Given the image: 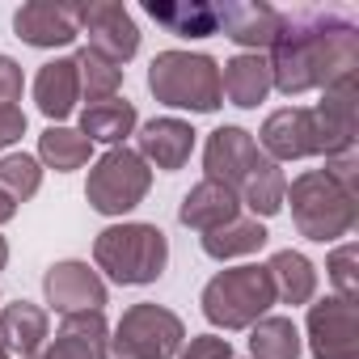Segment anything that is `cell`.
<instances>
[{
  "instance_id": "6da1fadb",
  "label": "cell",
  "mask_w": 359,
  "mask_h": 359,
  "mask_svg": "<svg viewBox=\"0 0 359 359\" xmlns=\"http://www.w3.org/2000/svg\"><path fill=\"white\" fill-rule=\"evenodd\" d=\"M271 89L300 97L359 68V30L338 9H287L271 43Z\"/></svg>"
},
{
  "instance_id": "7a4b0ae2",
  "label": "cell",
  "mask_w": 359,
  "mask_h": 359,
  "mask_svg": "<svg viewBox=\"0 0 359 359\" xmlns=\"http://www.w3.org/2000/svg\"><path fill=\"white\" fill-rule=\"evenodd\" d=\"M93 262L118 287H144L165 275L169 237L156 224H110L93 241Z\"/></svg>"
},
{
  "instance_id": "3957f363",
  "label": "cell",
  "mask_w": 359,
  "mask_h": 359,
  "mask_svg": "<svg viewBox=\"0 0 359 359\" xmlns=\"http://www.w3.org/2000/svg\"><path fill=\"white\" fill-rule=\"evenodd\" d=\"M148 89L161 106L191 114H216L224 106L220 64L199 51H161L148 64Z\"/></svg>"
},
{
  "instance_id": "277c9868",
  "label": "cell",
  "mask_w": 359,
  "mask_h": 359,
  "mask_svg": "<svg viewBox=\"0 0 359 359\" xmlns=\"http://www.w3.org/2000/svg\"><path fill=\"white\" fill-rule=\"evenodd\" d=\"M283 203H292V220H296L300 237H309L317 245H330V241L346 237L355 229V220H359V195L330 182L321 169L300 173L287 187Z\"/></svg>"
},
{
  "instance_id": "5b68a950",
  "label": "cell",
  "mask_w": 359,
  "mask_h": 359,
  "mask_svg": "<svg viewBox=\"0 0 359 359\" xmlns=\"http://www.w3.org/2000/svg\"><path fill=\"white\" fill-rule=\"evenodd\" d=\"M271 304H275V287L266 266H233L203 287V317L220 330H250L254 321L266 317Z\"/></svg>"
},
{
  "instance_id": "8992f818",
  "label": "cell",
  "mask_w": 359,
  "mask_h": 359,
  "mask_svg": "<svg viewBox=\"0 0 359 359\" xmlns=\"http://www.w3.org/2000/svg\"><path fill=\"white\" fill-rule=\"evenodd\" d=\"M148 187H152L148 161H144L135 148L118 144V148H110L106 156H97V165L89 169L85 199H89V208H93L97 216H123V212H131V208L144 203Z\"/></svg>"
},
{
  "instance_id": "52a82bcc",
  "label": "cell",
  "mask_w": 359,
  "mask_h": 359,
  "mask_svg": "<svg viewBox=\"0 0 359 359\" xmlns=\"http://www.w3.org/2000/svg\"><path fill=\"white\" fill-rule=\"evenodd\" d=\"M187 342V325L165 304H131L110 338L114 359H173Z\"/></svg>"
},
{
  "instance_id": "ba28073f",
  "label": "cell",
  "mask_w": 359,
  "mask_h": 359,
  "mask_svg": "<svg viewBox=\"0 0 359 359\" xmlns=\"http://www.w3.org/2000/svg\"><path fill=\"white\" fill-rule=\"evenodd\" d=\"M76 26L89 39V51L106 55L110 64H127L140 51V30L131 22V13L114 0H89V5H76Z\"/></svg>"
},
{
  "instance_id": "9c48e42d",
  "label": "cell",
  "mask_w": 359,
  "mask_h": 359,
  "mask_svg": "<svg viewBox=\"0 0 359 359\" xmlns=\"http://www.w3.org/2000/svg\"><path fill=\"white\" fill-rule=\"evenodd\" d=\"M309 351H313V359H359L355 304H346L338 296L309 304Z\"/></svg>"
},
{
  "instance_id": "30bf717a",
  "label": "cell",
  "mask_w": 359,
  "mask_h": 359,
  "mask_svg": "<svg viewBox=\"0 0 359 359\" xmlns=\"http://www.w3.org/2000/svg\"><path fill=\"white\" fill-rule=\"evenodd\" d=\"M43 296H47V304H51L60 317H72V313H102V304H106V283H102V275H97L89 262L64 258V262H55V266L43 275Z\"/></svg>"
},
{
  "instance_id": "8fae6325",
  "label": "cell",
  "mask_w": 359,
  "mask_h": 359,
  "mask_svg": "<svg viewBox=\"0 0 359 359\" xmlns=\"http://www.w3.org/2000/svg\"><path fill=\"white\" fill-rule=\"evenodd\" d=\"M317 123V140H321V156H338L355 148V72L338 76L334 85H325L321 106L313 110Z\"/></svg>"
},
{
  "instance_id": "7c38bea8",
  "label": "cell",
  "mask_w": 359,
  "mask_h": 359,
  "mask_svg": "<svg viewBox=\"0 0 359 359\" xmlns=\"http://www.w3.org/2000/svg\"><path fill=\"white\" fill-rule=\"evenodd\" d=\"M262 148H266V156L275 165L279 161H300V156H321V140H317L313 110L283 106V110L266 114V123H262Z\"/></svg>"
},
{
  "instance_id": "4fadbf2b",
  "label": "cell",
  "mask_w": 359,
  "mask_h": 359,
  "mask_svg": "<svg viewBox=\"0 0 359 359\" xmlns=\"http://www.w3.org/2000/svg\"><path fill=\"white\" fill-rule=\"evenodd\" d=\"M13 30L30 47H68L81 26H76V5H55V0H30L13 13Z\"/></svg>"
},
{
  "instance_id": "5bb4252c",
  "label": "cell",
  "mask_w": 359,
  "mask_h": 359,
  "mask_svg": "<svg viewBox=\"0 0 359 359\" xmlns=\"http://www.w3.org/2000/svg\"><path fill=\"white\" fill-rule=\"evenodd\" d=\"M254 156H258V144H254L250 131H241V127H216L208 135V148H203L208 182H220V187L237 191L245 169L254 165Z\"/></svg>"
},
{
  "instance_id": "9a60e30c",
  "label": "cell",
  "mask_w": 359,
  "mask_h": 359,
  "mask_svg": "<svg viewBox=\"0 0 359 359\" xmlns=\"http://www.w3.org/2000/svg\"><path fill=\"white\" fill-rule=\"evenodd\" d=\"M195 152V127L182 118H152L140 127V156L165 173L182 169Z\"/></svg>"
},
{
  "instance_id": "2e32d148",
  "label": "cell",
  "mask_w": 359,
  "mask_h": 359,
  "mask_svg": "<svg viewBox=\"0 0 359 359\" xmlns=\"http://www.w3.org/2000/svg\"><path fill=\"white\" fill-rule=\"evenodd\" d=\"M110 351V325L102 313H72L60 321V334L51 338L43 359H106Z\"/></svg>"
},
{
  "instance_id": "e0dca14e",
  "label": "cell",
  "mask_w": 359,
  "mask_h": 359,
  "mask_svg": "<svg viewBox=\"0 0 359 359\" xmlns=\"http://www.w3.org/2000/svg\"><path fill=\"white\" fill-rule=\"evenodd\" d=\"M220 30H224L237 47H250V55H258L262 47L275 43L279 9L262 5V0H237V5H220Z\"/></svg>"
},
{
  "instance_id": "ac0fdd59",
  "label": "cell",
  "mask_w": 359,
  "mask_h": 359,
  "mask_svg": "<svg viewBox=\"0 0 359 359\" xmlns=\"http://www.w3.org/2000/svg\"><path fill=\"white\" fill-rule=\"evenodd\" d=\"M237 216H241L237 191H229L220 182H208V177L199 187H191L182 208H177V220H182L187 229H195V233H212V229H220V224H229Z\"/></svg>"
},
{
  "instance_id": "d6986e66",
  "label": "cell",
  "mask_w": 359,
  "mask_h": 359,
  "mask_svg": "<svg viewBox=\"0 0 359 359\" xmlns=\"http://www.w3.org/2000/svg\"><path fill=\"white\" fill-rule=\"evenodd\" d=\"M34 102L51 123H64L76 102H81V76H76V60H51L39 68L34 76Z\"/></svg>"
},
{
  "instance_id": "ffe728a7",
  "label": "cell",
  "mask_w": 359,
  "mask_h": 359,
  "mask_svg": "<svg viewBox=\"0 0 359 359\" xmlns=\"http://www.w3.org/2000/svg\"><path fill=\"white\" fill-rule=\"evenodd\" d=\"M148 18L156 26H165L169 34L177 39H208V34H220V5H203V0H148Z\"/></svg>"
},
{
  "instance_id": "44dd1931",
  "label": "cell",
  "mask_w": 359,
  "mask_h": 359,
  "mask_svg": "<svg viewBox=\"0 0 359 359\" xmlns=\"http://www.w3.org/2000/svg\"><path fill=\"white\" fill-rule=\"evenodd\" d=\"M283 195H287V177H283V169H279L271 156L258 152L254 165H250L245 177H241V187H237L241 208H250L254 220H258V216H279V212H283Z\"/></svg>"
},
{
  "instance_id": "7402d4cb",
  "label": "cell",
  "mask_w": 359,
  "mask_h": 359,
  "mask_svg": "<svg viewBox=\"0 0 359 359\" xmlns=\"http://www.w3.org/2000/svg\"><path fill=\"white\" fill-rule=\"evenodd\" d=\"M220 89H224V97H229L233 106L254 110V106L266 102V93H271V68H266V60H262V55H250V51L233 55V60L224 64V72H220Z\"/></svg>"
},
{
  "instance_id": "603a6c76",
  "label": "cell",
  "mask_w": 359,
  "mask_h": 359,
  "mask_svg": "<svg viewBox=\"0 0 359 359\" xmlns=\"http://www.w3.org/2000/svg\"><path fill=\"white\" fill-rule=\"evenodd\" d=\"M0 334H5L9 351H18L22 359H34L43 351V342L51 338V321L39 304L30 300H13L5 304V313H0Z\"/></svg>"
},
{
  "instance_id": "cb8c5ba5",
  "label": "cell",
  "mask_w": 359,
  "mask_h": 359,
  "mask_svg": "<svg viewBox=\"0 0 359 359\" xmlns=\"http://www.w3.org/2000/svg\"><path fill=\"white\" fill-rule=\"evenodd\" d=\"M135 131V106L127 97H106V102H89L81 110V135L89 144H110L118 148L127 135Z\"/></svg>"
},
{
  "instance_id": "d4e9b609",
  "label": "cell",
  "mask_w": 359,
  "mask_h": 359,
  "mask_svg": "<svg viewBox=\"0 0 359 359\" xmlns=\"http://www.w3.org/2000/svg\"><path fill=\"white\" fill-rule=\"evenodd\" d=\"M266 275H271L275 300H283V304H309L317 292V271L300 250H279L266 262Z\"/></svg>"
},
{
  "instance_id": "484cf974",
  "label": "cell",
  "mask_w": 359,
  "mask_h": 359,
  "mask_svg": "<svg viewBox=\"0 0 359 359\" xmlns=\"http://www.w3.org/2000/svg\"><path fill=\"white\" fill-rule=\"evenodd\" d=\"M266 237H271V233L262 229V220H254V216H237V220H229V224L203 233V254L216 258V262L245 258V254H258V250L266 245Z\"/></svg>"
},
{
  "instance_id": "4316f807",
  "label": "cell",
  "mask_w": 359,
  "mask_h": 359,
  "mask_svg": "<svg viewBox=\"0 0 359 359\" xmlns=\"http://www.w3.org/2000/svg\"><path fill=\"white\" fill-rule=\"evenodd\" d=\"M89 156H93V144L72 127H47L39 135V161H47L55 173H72L89 165Z\"/></svg>"
},
{
  "instance_id": "83f0119b",
  "label": "cell",
  "mask_w": 359,
  "mask_h": 359,
  "mask_svg": "<svg viewBox=\"0 0 359 359\" xmlns=\"http://www.w3.org/2000/svg\"><path fill=\"white\" fill-rule=\"evenodd\" d=\"M254 359H300V330L292 317H262L250 334Z\"/></svg>"
},
{
  "instance_id": "f1b7e54d",
  "label": "cell",
  "mask_w": 359,
  "mask_h": 359,
  "mask_svg": "<svg viewBox=\"0 0 359 359\" xmlns=\"http://www.w3.org/2000/svg\"><path fill=\"white\" fill-rule=\"evenodd\" d=\"M72 60H76L81 93H85L89 102H106V97H118V85H123V68H118V64H110L106 55H97V51H89V47H81Z\"/></svg>"
},
{
  "instance_id": "f546056e",
  "label": "cell",
  "mask_w": 359,
  "mask_h": 359,
  "mask_svg": "<svg viewBox=\"0 0 359 359\" xmlns=\"http://www.w3.org/2000/svg\"><path fill=\"white\" fill-rule=\"evenodd\" d=\"M39 187H43V165H39V156H26V152L0 156V191H5L13 203L34 199Z\"/></svg>"
},
{
  "instance_id": "4dcf8cb0",
  "label": "cell",
  "mask_w": 359,
  "mask_h": 359,
  "mask_svg": "<svg viewBox=\"0 0 359 359\" xmlns=\"http://www.w3.org/2000/svg\"><path fill=\"white\" fill-rule=\"evenodd\" d=\"M355 262H359V250H355V245H338V250L330 254V262H325V271H330V283L338 287V300H346V304H355V296H359Z\"/></svg>"
},
{
  "instance_id": "1f68e13d",
  "label": "cell",
  "mask_w": 359,
  "mask_h": 359,
  "mask_svg": "<svg viewBox=\"0 0 359 359\" xmlns=\"http://www.w3.org/2000/svg\"><path fill=\"white\" fill-rule=\"evenodd\" d=\"M330 182H338L342 191H351V195H359V156H355V148L351 152H338V156H325V169H321Z\"/></svg>"
},
{
  "instance_id": "d6a6232c",
  "label": "cell",
  "mask_w": 359,
  "mask_h": 359,
  "mask_svg": "<svg viewBox=\"0 0 359 359\" xmlns=\"http://www.w3.org/2000/svg\"><path fill=\"white\" fill-rule=\"evenodd\" d=\"M177 359H233V346H229V338L199 334V338H191V346L177 355Z\"/></svg>"
},
{
  "instance_id": "836d02e7",
  "label": "cell",
  "mask_w": 359,
  "mask_h": 359,
  "mask_svg": "<svg viewBox=\"0 0 359 359\" xmlns=\"http://www.w3.org/2000/svg\"><path fill=\"white\" fill-rule=\"evenodd\" d=\"M22 85H26L22 64H18V60H9V55H0V110L13 106V102L22 97Z\"/></svg>"
},
{
  "instance_id": "e575fe53",
  "label": "cell",
  "mask_w": 359,
  "mask_h": 359,
  "mask_svg": "<svg viewBox=\"0 0 359 359\" xmlns=\"http://www.w3.org/2000/svg\"><path fill=\"white\" fill-rule=\"evenodd\" d=\"M22 135H26V114L18 106H5L0 110V152H5L9 144H18Z\"/></svg>"
},
{
  "instance_id": "d590c367",
  "label": "cell",
  "mask_w": 359,
  "mask_h": 359,
  "mask_svg": "<svg viewBox=\"0 0 359 359\" xmlns=\"http://www.w3.org/2000/svg\"><path fill=\"white\" fill-rule=\"evenodd\" d=\"M13 216H18V203H13V199H9L5 191H0V224H9Z\"/></svg>"
},
{
  "instance_id": "8d00e7d4",
  "label": "cell",
  "mask_w": 359,
  "mask_h": 359,
  "mask_svg": "<svg viewBox=\"0 0 359 359\" xmlns=\"http://www.w3.org/2000/svg\"><path fill=\"white\" fill-rule=\"evenodd\" d=\"M5 262H9V241L0 237V271H5Z\"/></svg>"
},
{
  "instance_id": "74e56055",
  "label": "cell",
  "mask_w": 359,
  "mask_h": 359,
  "mask_svg": "<svg viewBox=\"0 0 359 359\" xmlns=\"http://www.w3.org/2000/svg\"><path fill=\"white\" fill-rule=\"evenodd\" d=\"M0 359H13V351H9V342H5V334H0Z\"/></svg>"
},
{
  "instance_id": "f35d334b",
  "label": "cell",
  "mask_w": 359,
  "mask_h": 359,
  "mask_svg": "<svg viewBox=\"0 0 359 359\" xmlns=\"http://www.w3.org/2000/svg\"><path fill=\"white\" fill-rule=\"evenodd\" d=\"M34 359H39V355H34Z\"/></svg>"
}]
</instances>
